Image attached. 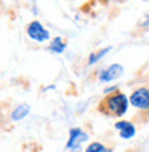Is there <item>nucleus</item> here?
<instances>
[{
    "mask_svg": "<svg viewBox=\"0 0 149 152\" xmlns=\"http://www.w3.org/2000/svg\"><path fill=\"white\" fill-rule=\"evenodd\" d=\"M129 109V98L124 93L116 91L113 94H109L101 101V105L98 107V111L104 115H110L120 118Z\"/></svg>",
    "mask_w": 149,
    "mask_h": 152,
    "instance_id": "obj_1",
    "label": "nucleus"
},
{
    "mask_svg": "<svg viewBox=\"0 0 149 152\" xmlns=\"http://www.w3.org/2000/svg\"><path fill=\"white\" fill-rule=\"evenodd\" d=\"M26 33L32 40L40 42V43L50 39V32L43 26L40 21H32L26 28Z\"/></svg>",
    "mask_w": 149,
    "mask_h": 152,
    "instance_id": "obj_2",
    "label": "nucleus"
},
{
    "mask_svg": "<svg viewBox=\"0 0 149 152\" xmlns=\"http://www.w3.org/2000/svg\"><path fill=\"white\" fill-rule=\"evenodd\" d=\"M129 104L138 109H144L146 111L149 107V91L146 87H140L134 93H131V96L129 98Z\"/></svg>",
    "mask_w": 149,
    "mask_h": 152,
    "instance_id": "obj_3",
    "label": "nucleus"
},
{
    "mask_svg": "<svg viewBox=\"0 0 149 152\" xmlns=\"http://www.w3.org/2000/svg\"><path fill=\"white\" fill-rule=\"evenodd\" d=\"M89 140V134L83 132L80 127H73L69 130V140L65 145L66 149H75V148H81V144Z\"/></svg>",
    "mask_w": 149,
    "mask_h": 152,
    "instance_id": "obj_4",
    "label": "nucleus"
},
{
    "mask_svg": "<svg viewBox=\"0 0 149 152\" xmlns=\"http://www.w3.org/2000/svg\"><path fill=\"white\" fill-rule=\"evenodd\" d=\"M121 75H123V65L112 64V65H109L108 68H105L101 71L100 75H98V79H100L101 82H104V83H109V82L120 77Z\"/></svg>",
    "mask_w": 149,
    "mask_h": 152,
    "instance_id": "obj_5",
    "label": "nucleus"
},
{
    "mask_svg": "<svg viewBox=\"0 0 149 152\" xmlns=\"http://www.w3.org/2000/svg\"><path fill=\"white\" fill-rule=\"evenodd\" d=\"M115 127L120 132V137L124 138V140L133 138V137L135 136V126H134L131 122H129V120L116 122V123H115Z\"/></svg>",
    "mask_w": 149,
    "mask_h": 152,
    "instance_id": "obj_6",
    "label": "nucleus"
},
{
    "mask_svg": "<svg viewBox=\"0 0 149 152\" xmlns=\"http://www.w3.org/2000/svg\"><path fill=\"white\" fill-rule=\"evenodd\" d=\"M29 111H31V107H29L28 104H21L12 111L10 118H11V120H14V122H18V120L24 119L25 116L29 113Z\"/></svg>",
    "mask_w": 149,
    "mask_h": 152,
    "instance_id": "obj_7",
    "label": "nucleus"
},
{
    "mask_svg": "<svg viewBox=\"0 0 149 152\" xmlns=\"http://www.w3.org/2000/svg\"><path fill=\"white\" fill-rule=\"evenodd\" d=\"M65 47H66V43L64 42V39L61 36H57L51 40V43H50V50L52 53H57V54H61V53H64Z\"/></svg>",
    "mask_w": 149,
    "mask_h": 152,
    "instance_id": "obj_8",
    "label": "nucleus"
},
{
    "mask_svg": "<svg viewBox=\"0 0 149 152\" xmlns=\"http://www.w3.org/2000/svg\"><path fill=\"white\" fill-rule=\"evenodd\" d=\"M109 51H110V47H105V48H102V50H100V51L91 53V54H90V57H89V62H87V64L93 65V64H95V62H98V61H100L102 57L106 56Z\"/></svg>",
    "mask_w": 149,
    "mask_h": 152,
    "instance_id": "obj_9",
    "label": "nucleus"
},
{
    "mask_svg": "<svg viewBox=\"0 0 149 152\" xmlns=\"http://www.w3.org/2000/svg\"><path fill=\"white\" fill-rule=\"evenodd\" d=\"M104 148H105L104 144H101V142H98V141H94V142H91V144L86 148L84 152H100Z\"/></svg>",
    "mask_w": 149,
    "mask_h": 152,
    "instance_id": "obj_10",
    "label": "nucleus"
},
{
    "mask_svg": "<svg viewBox=\"0 0 149 152\" xmlns=\"http://www.w3.org/2000/svg\"><path fill=\"white\" fill-rule=\"evenodd\" d=\"M100 152H113V149L112 148H106V147H105V148L102 149V151H100Z\"/></svg>",
    "mask_w": 149,
    "mask_h": 152,
    "instance_id": "obj_11",
    "label": "nucleus"
}]
</instances>
